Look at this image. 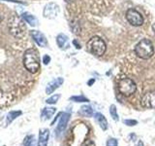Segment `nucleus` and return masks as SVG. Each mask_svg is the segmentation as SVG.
Segmentation results:
<instances>
[{
  "mask_svg": "<svg viewBox=\"0 0 155 146\" xmlns=\"http://www.w3.org/2000/svg\"><path fill=\"white\" fill-rule=\"evenodd\" d=\"M23 65L30 73H37L40 70V57L35 49H27L23 55Z\"/></svg>",
  "mask_w": 155,
  "mask_h": 146,
  "instance_id": "f257e3e1",
  "label": "nucleus"
},
{
  "mask_svg": "<svg viewBox=\"0 0 155 146\" xmlns=\"http://www.w3.org/2000/svg\"><path fill=\"white\" fill-rule=\"evenodd\" d=\"M135 53L143 60H148L154 54V47L149 39H143L135 47Z\"/></svg>",
  "mask_w": 155,
  "mask_h": 146,
  "instance_id": "f03ea898",
  "label": "nucleus"
},
{
  "mask_svg": "<svg viewBox=\"0 0 155 146\" xmlns=\"http://www.w3.org/2000/svg\"><path fill=\"white\" fill-rule=\"evenodd\" d=\"M86 49L92 55L101 57L106 53L107 46L103 39L98 36H94L90 38L88 42L86 43Z\"/></svg>",
  "mask_w": 155,
  "mask_h": 146,
  "instance_id": "7ed1b4c3",
  "label": "nucleus"
},
{
  "mask_svg": "<svg viewBox=\"0 0 155 146\" xmlns=\"http://www.w3.org/2000/svg\"><path fill=\"white\" fill-rule=\"evenodd\" d=\"M117 88L119 92L124 96H132L137 90L135 82L130 79V78H122L118 81Z\"/></svg>",
  "mask_w": 155,
  "mask_h": 146,
  "instance_id": "20e7f679",
  "label": "nucleus"
},
{
  "mask_svg": "<svg viewBox=\"0 0 155 146\" xmlns=\"http://www.w3.org/2000/svg\"><path fill=\"white\" fill-rule=\"evenodd\" d=\"M8 26H9L10 32H11V34H13L14 36L21 37L24 34L25 26H24V23H22L21 18H18L17 16H14L13 18H11Z\"/></svg>",
  "mask_w": 155,
  "mask_h": 146,
  "instance_id": "39448f33",
  "label": "nucleus"
},
{
  "mask_svg": "<svg viewBox=\"0 0 155 146\" xmlns=\"http://www.w3.org/2000/svg\"><path fill=\"white\" fill-rule=\"evenodd\" d=\"M126 19H127L128 23L134 26H140L143 23V18L142 14L135 9H129L126 12Z\"/></svg>",
  "mask_w": 155,
  "mask_h": 146,
  "instance_id": "423d86ee",
  "label": "nucleus"
},
{
  "mask_svg": "<svg viewBox=\"0 0 155 146\" xmlns=\"http://www.w3.org/2000/svg\"><path fill=\"white\" fill-rule=\"evenodd\" d=\"M43 14L47 19H55L59 14V6L55 3H48L44 8Z\"/></svg>",
  "mask_w": 155,
  "mask_h": 146,
  "instance_id": "0eeeda50",
  "label": "nucleus"
},
{
  "mask_svg": "<svg viewBox=\"0 0 155 146\" xmlns=\"http://www.w3.org/2000/svg\"><path fill=\"white\" fill-rule=\"evenodd\" d=\"M140 103L145 108H155V92H148L144 94Z\"/></svg>",
  "mask_w": 155,
  "mask_h": 146,
  "instance_id": "6e6552de",
  "label": "nucleus"
},
{
  "mask_svg": "<svg viewBox=\"0 0 155 146\" xmlns=\"http://www.w3.org/2000/svg\"><path fill=\"white\" fill-rule=\"evenodd\" d=\"M69 120H70V113H68V112H64V113L61 114L59 123H58V125L56 127V130H55V134H56L57 136H59L63 133V131H64Z\"/></svg>",
  "mask_w": 155,
  "mask_h": 146,
  "instance_id": "1a4fd4ad",
  "label": "nucleus"
},
{
  "mask_svg": "<svg viewBox=\"0 0 155 146\" xmlns=\"http://www.w3.org/2000/svg\"><path fill=\"white\" fill-rule=\"evenodd\" d=\"M30 34L32 38L34 39V41L36 42L37 45H39L40 47H47L48 46V40L46 36L44 35V34L40 31L38 30H31L30 31Z\"/></svg>",
  "mask_w": 155,
  "mask_h": 146,
  "instance_id": "9d476101",
  "label": "nucleus"
},
{
  "mask_svg": "<svg viewBox=\"0 0 155 146\" xmlns=\"http://www.w3.org/2000/svg\"><path fill=\"white\" fill-rule=\"evenodd\" d=\"M63 82H64V79L61 78V77H58V78H56V79L50 82L48 84L47 88H46V94L47 95L52 94L53 92H54L56 89H58V88H59L63 84Z\"/></svg>",
  "mask_w": 155,
  "mask_h": 146,
  "instance_id": "9b49d317",
  "label": "nucleus"
},
{
  "mask_svg": "<svg viewBox=\"0 0 155 146\" xmlns=\"http://www.w3.org/2000/svg\"><path fill=\"white\" fill-rule=\"evenodd\" d=\"M48 138H50V130L48 129H42L39 133L38 146H48Z\"/></svg>",
  "mask_w": 155,
  "mask_h": 146,
  "instance_id": "f8f14e48",
  "label": "nucleus"
},
{
  "mask_svg": "<svg viewBox=\"0 0 155 146\" xmlns=\"http://www.w3.org/2000/svg\"><path fill=\"white\" fill-rule=\"evenodd\" d=\"M94 118L95 120L97 121V123H98L99 127L103 130H106L108 129V121H107L106 117L101 114V113H95L94 114Z\"/></svg>",
  "mask_w": 155,
  "mask_h": 146,
  "instance_id": "ddd939ff",
  "label": "nucleus"
},
{
  "mask_svg": "<svg viewBox=\"0 0 155 146\" xmlns=\"http://www.w3.org/2000/svg\"><path fill=\"white\" fill-rule=\"evenodd\" d=\"M56 112V108L55 107H45V108L43 109L42 111V114H41V119L43 121H46V120H48L51 119V117L53 116Z\"/></svg>",
  "mask_w": 155,
  "mask_h": 146,
  "instance_id": "4468645a",
  "label": "nucleus"
},
{
  "mask_svg": "<svg viewBox=\"0 0 155 146\" xmlns=\"http://www.w3.org/2000/svg\"><path fill=\"white\" fill-rule=\"evenodd\" d=\"M56 42H57V45L60 49H67L69 47V39L68 37L65 35V34H59L57 37H56Z\"/></svg>",
  "mask_w": 155,
  "mask_h": 146,
  "instance_id": "2eb2a0df",
  "label": "nucleus"
},
{
  "mask_svg": "<svg viewBox=\"0 0 155 146\" xmlns=\"http://www.w3.org/2000/svg\"><path fill=\"white\" fill-rule=\"evenodd\" d=\"M22 19L25 21L27 23L30 24L31 26H36L38 23V19H36L35 16L29 14V13H23L22 14Z\"/></svg>",
  "mask_w": 155,
  "mask_h": 146,
  "instance_id": "dca6fc26",
  "label": "nucleus"
},
{
  "mask_svg": "<svg viewBox=\"0 0 155 146\" xmlns=\"http://www.w3.org/2000/svg\"><path fill=\"white\" fill-rule=\"evenodd\" d=\"M79 114L84 117H92L94 114V112L90 105H84V106H81V109L79 110Z\"/></svg>",
  "mask_w": 155,
  "mask_h": 146,
  "instance_id": "f3484780",
  "label": "nucleus"
},
{
  "mask_svg": "<svg viewBox=\"0 0 155 146\" xmlns=\"http://www.w3.org/2000/svg\"><path fill=\"white\" fill-rule=\"evenodd\" d=\"M22 114V112L21 111H11L10 113L7 115V118H6V124L7 125H10L12 123V122L15 120V119H17L18 116H21Z\"/></svg>",
  "mask_w": 155,
  "mask_h": 146,
  "instance_id": "a211bd4d",
  "label": "nucleus"
},
{
  "mask_svg": "<svg viewBox=\"0 0 155 146\" xmlns=\"http://www.w3.org/2000/svg\"><path fill=\"white\" fill-rule=\"evenodd\" d=\"M35 145V137L34 135H27L23 140V146H34Z\"/></svg>",
  "mask_w": 155,
  "mask_h": 146,
  "instance_id": "6ab92c4d",
  "label": "nucleus"
},
{
  "mask_svg": "<svg viewBox=\"0 0 155 146\" xmlns=\"http://www.w3.org/2000/svg\"><path fill=\"white\" fill-rule=\"evenodd\" d=\"M110 117L114 121H118L119 120V117H118V114H117V110H116V106L114 104H111L110 106Z\"/></svg>",
  "mask_w": 155,
  "mask_h": 146,
  "instance_id": "aec40b11",
  "label": "nucleus"
},
{
  "mask_svg": "<svg viewBox=\"0 0 155 146\" xmlns=\"http://www.w3.org/2000/svg\"><path fill=\"white\" fill-rule=\"evenodd\" d=\"M59 99H60V95H54V96H51V97H48L46 100V102L48 104H55Z\"/></svg>",
  "mask_w": 155,
  "mask_h": 146,
  "instance_id": "412c9836",
  "label": "nucleus"
},
{
  "mask_svg": "<svg viewBox=\"0 0 155 146\" xmlns=\"http://www.w3.org/2000/svg\"><path fill=\"white\" fill-rule=\"evenodd\" d=\"M71 100L73 101H76V102H88V99H86L85 96H72Z\"/></svg>",
  "mask_w": 155,
  "mask_h": 146,
  "instance_id": "4be33fe9",
  "label": "nucleus"
},
{
  "mask_svg": "<svg viewBox=\"0 0 155 146\" xmlns=\"http://www.w3.org/2000/svg\"><path fill=\"white\" fill-rule=\"evenodd\" d=\"M107 146H118L117 139L115 138H109L107 141Z\"/></svg>",
  "mask_w": 155,
  "mask_h": 146,
  "instance_id": "5701e85b",
  "label": "nucleus"
},
{
  "mask_svg": "<svg viewBox=\"0 0 155 146\" xmlns=\"http://www.w3.org/2000/svg\"><path fill=\"white\" fill-rule=\"evenodd\" d=\"M123 123L127 126H130V127H133V126H136L138 124V121L136 120H124Z\"/></svg>",
  "mask_w": 155,
  "mask_h": 146,
  "instance_id": "b1692460",
  "label": "nucleus"
},
{
  "mask_svg": "<svg viewBox=\"0 0 155 146\" xmlns=\"http://www.w3.org/2000/svg\"><path fill=\"white\" fill-rule=\"evenodd\" d=\"M50 61H51V57L50 56H48V55L44 56V57H43V62L45 63V64H48V63H50Z\"/></svg>",
  "mask_w": 155,
  "mask_h": 146,
  "instance_id": "393cba45",
  "label": "nucleus"
},
{
  "mask_svg": "<svg viewBox=\"0 0 155 146\" xmlns=\"http://www.w3.org/2000/svg\"><path fill=\"white\" fill-rule=\"evenodd\" d=\"M135 146H144V144H143V142L142 140H139L137 143H136V145Z\"/></svg>",
  "mask_w": 155,
  "mask_h": 146,
  "instance_id": "a878e982",
  "label": "nucleus"
},
{
  "mask_svg": "<svg viewBox=\"0 0 155 146\" xmlns=\"http://www.w3.org/2000/svg\"><path fill=\"white\" fill-rule=\"evenodd\" d=\"M152 29H153V31L155 32V23H153V26H152Z\"/></svg>",
  "mask_w": 155,
  "mask_h": 146,
  "instance_id": "bb28decb",
  "label": "nucleus"
},
{
  "mask_svg": "<svg viewBox=\"0 0 155 146\" xmlns=\"http://www.w3.org/2000/svg\"><path fill=\"white\" fill-rule=\"evenodd\" d=\"M94 81H95V80H94V79H92V80H91V81H90V82H89V83H88V84H89V85H91V84H92V83H93V82H94Z\"/></svg>",
  "mask_w": 155,
  "mask_h": 146,
  "instance_id": "cd10ccee",
  "label": "nucleus"
},
{
  "mask_svg": "<svg viewBox=\"0 0 155 146\" xmlns=\"http://www.w3.org/2000/svg\"><path fill=\"white\" fill-rule=\"evenodd\" d=\"M0 23H1V17H0Z\"/></svg>",
  "mask_w": 155,
  "mask_h": 146,
  "instance_id": "c85d7f7f",
  "label": "nucleus"
},
{
  "mask_svg": "<svg viewBox=\"0 0 155 146\" xmlns=\"http://www.w3.org/2000/svg\"><path fill=\"white\" fill-rule=\"evenodd\" d=\"M4 146H5V145H4Z\"/></svg>",
  "mask_w": 155,
  "mask_h": 146,
  "instance_id": "c756f323",
  "label": "nucleus"
}]
</instances>
